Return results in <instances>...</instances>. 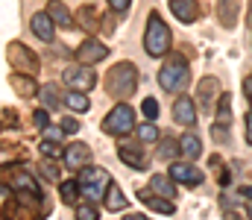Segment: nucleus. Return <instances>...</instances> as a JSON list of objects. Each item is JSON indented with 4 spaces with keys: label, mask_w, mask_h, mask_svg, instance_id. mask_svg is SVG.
Instances as JSON below:
<instances>
[{
    "label": "nucleus",
    "mask_w": 252,
    "mask_h": 220,
    "mask_svg": "<svg viewBox=\"0 0 252 220\" xmlns=\"http://www.w3.org/2000/svg\"><path fill=\"white\" fill-rule=\"evenodd\" d=\"M129 6H132V0H109L112 12H129Z\"/></svg>",
    "instance_id": "nucleus-38"
},
{
    "label": "nucleus",
    "mask_w": 252,
    "mask_h": 220,
    "mask_svg": "<svg viewBox=\"0 0 252 220\" xmlns=\"http://www.w3.org/2000/svg\"><path fill=\"white\" fill-rule=\"evenodd\" d=\"M229 121H232V97L223 91V94H220V100H217V124L229 126Z\"/></svg>",
    "instance_id": "nucleus-27"
},
{
    "label": "nucleus",
    "mask_w": 252,
    "mask_h": 220,
    "mask_svg": "<svg viewBox=\"0 0 252 220\" xmlns=\"http://www.w3.org/2000/svg\"><path fill=\"white\" fill-rule=\"evenodd\" d=\"M138 197H141L153 212H158V215H176V206H173L167 197H158V194H150V191H141Z\"/></svg>",
    "instance_id": "nucleus-19"
},
{
    "label": "nucleus",
    "mask_w": 252,
    "mask_h": 220,
    "mask_svg": "<svg viewBox=\"0 0 252 220\" xmlns=\"http://www.w3.org/2000/svg\"><path fill=\"white\" fill-rule=\"evenodd\" d=\"M76 24H79V27H85L88 32H94L97 27H103V18H100L91 6H82V9L76 12Z\"/></svg>",
    "instance_id": "nucleus-21"
},
{
    "label": "nucleus",
    "mask_w": 252,
    "mask_h": 220,
    "mask_svg": "<svg viewBox=\"0 0 252 220\" xmlns=\"http://www.w3.org/2000/svg\"><path fill=\"white\" fill-rule=\"evenodd\" d=\"M73 56H76V62L79 65H97V62H103L106 56H109V47L103 44V41H97V38H85L76 50H73Z\"/></svg>",
    "instance_id": "nucleus-8"
},
{
    "label": "nucleus",
    "mask_w": 252,
    "mask_h": 220,
    "mask_svg": "<svg viewBox=\"0 0 252 220\" xmlns=\"http://www.w3.org/2000/svg\"><path fill=\"white\" fill-rule=\"evenodd\" d=\"M64 85L70 91H91L97 85V73L91 71L88 65H73L64 71Z\"/></svg>",
    "instance_id": "nucleus-7"
},
{
    "label": "nucleus",
    "mask_w": 252,
    "mask_h": 220,
    "mask_svg": "<svg viewBox=\"0 0 252 220\" xmlns=\"http://www.w3.org/2000/svg\"><path fill=\"white\" fill-rule=\"evenodd\" d=\"M76 182H79L82 197L88 203H97V200H106V191L112 185V176L103 167H97V164H85V167H79V179Z\"/></svg>",
    "instance_id": "nucleus-3"
},
{
    "label": "nucleus",
    "mask_w": 252,
    "mask_h": 220,
    "mask_svg": "<svg viewBox=\"0 0 252 220\" xmlns=\"http://www.w3.org/2000/svg\"><path fill=\"white\" fill-rule=\"evenodd\" d=\"M47 15L56 21V27H64V30L76 27V18L67 12V6H64L62 0H50V3H47Z\"/></svg>",
    "instance_id": "nucleus-16"
},
{
    "label": "nucleus",
    "mask_w": 252,
    "mask_h": 220,
    "mask_svg": "<svg viewBox=\"0 0 252 220\" xmlns=\"http://www.w3.org/2000/svg\"><path fill=\"white\" fill-rule=\"evenodd\" d=\"M41 173H44V176H47L50 182H62V179H59V167H56L53 161H47V158L41 161Z\"/></svg>",
    "instance_id": "nucleus-33"
},
{
    "label": "nucleus",
    "mask_w": 252,
    "mask_h": 220,
    "mask_svg": "<svg viewBox=\"0 0 252 220\" xmlns=\"http://www.w3.org/2000/svg\"><path fill=\"white\" fill-rule=\"evenodd\" d=\"M44 138H50V141H62V129H44Z\"/></svg>",
    "instance_id": "nucleus-40"
},
{
    "label": "nucleus",
    "mask_w": 252,
    "mask_h": 220,
    "mask_svg": "<svg viewBox=\"0 0 252 220\" xmlns=\"http://www.w3.org/2000/svg\"><path fill=\"white\" fill-rule=\"evenodd\" d=\"M30 30L35 32V38L53 41V35H56V21H53L47 12H35V15L30 18Z\"/></svg>",
    "instance_id": "nucleus-12"
},
{
    "label": "nucleus",
    "mask_w": 252,
    "mask_h": 220,
    "mask_svg": "<svg viewBox=\"0 0 252 220\" xmlns=\"http://www.w3.org/2000/svg\"><path fill=\"white\" fill-rule=\"evenodd\" d=\"M79 182H73V179H62L59 182V197H62V203L67 206H76V200H79Z\"/></svg>",
    "instance_id": "nucleus-24"
},
{
    "label": "nucleus",
    "mask_w": 252,
    "mask_h": 220,
    "mask_svg": "<svg viewBox=\"0 0 252 220\" xmlns=\"http://www.w3.org/2000/svg\"><path fill=\"white\" fill-rule=\"evenodd\" d=\"M179 153H182L185 158H196V156L202 153V141H199L193 132H185V135L179 138Z\"/></svg>",
    "instance_id": "nucleus-23"
},
{
    "label": "nucleus",
    "mask_w": 252,
    "mask_h": 220,
    "mask_svg": "<svg viewBox=\"0 0 252 220\" xmlns=\"http://www.w3.org/2000/svg\"><path fill=\"white\" fill-rule=\"evenodd\" d=\"M9 82H12V88H15L21 97H35V94L41 91V88L35 85V76H30V73H12Z\"/></svg>",
    "instance_id": "nucleus-18"
},
{
    "label": "nucleus",
    "mask_w": 252,
    "mask_h": 220,
    "mask_svg": "<svg viewBox=\"0 0 252 220\" xmlns=\"http://www.w3.org/2000/svg\"><path fill=\"white\" fill-rule=\"evenodd\" d=\"M138 138H141L144 144H153V141H158V126H156V121H147V124H141V126H138Z\"/></svg>",
    "instance_id": "nucleus-29"
},
{
    "label": "nucleus",
    "mask_w": 252,
    "mask_h": 220,
    "mask_svg": "<svg viewBox=\"0 0 252 220\" xmlns=\"http://www.w3.org/2000/svg\"><path fill=\"white\" fill-rule=\"evenodd\" d=\"M124 209H126L124 191H121V185H118V182H112V185H109V191H106V212H124Z\"/></svg>",
    "instance_id": "nucleus-20"
},
{
    "label": "nucleus",
    "mask_w": 252,
    "mask_h": 220,
    "mask_svg": "<svg viewBox=\"0 0 252 220\" xmlns=\"http://www.w3.org/2000/svg\"><path fill=\"white\" fill-rule=\"evenodd\" d=\"M176 150H179V138H176V141H164V144L158 147V156H161V158H173Z\"/></svg>",
    "instance_id": "nucleus-35"
},
{
    "label": "nucleus",
    "mask_w": 252,
    "mask_h": 220,
    "mask_svg": "<svg viewBox=\"0 0 252 220\" xmlns=\"http://www.w3.org/2000/svg\"><path fill=\"white\" fill-rule=\"evenodd\" d=\"M62 132H64V135L79 132V121H76V118H64V121H62Z\"/></svg>",
    "instance_id": "nucleus-36"
},
{
    "label": "nucleus",
    "mask_w": 252,
    "mask_h": 220,
    "mask_svg": "<svg viewBox=\"0 0 252 220\" xmlns=\"http://www.w3.org/2000/svg\"><path fill=\"white\" fill-rule=\"evenodd\" d=\"M9 126H18V115H15V109H3V129H9Z\"/></svg>",
    "instance_id": "nucleus-37"
},
{
    "label": "nucleus",
    "mask_w": 252,
    "mask_h": 220,
    "mask_svg": "<svg viewBox=\"0 0 252 220\" xmlns=\"http://www.w3.org/2000/svg\"><path fill=\"white\" fill-rule=\"evenodd\" d=\"M38 97H41V103H44L47 109H59V88H56V85H41Z\"/></svg>",
    "instance_id": "nucleus-28"
},
{
    "label": "nucleus",
    "mask_w": 252,
    "mask_h": 220,
    "mask_svg": "<svg viewBox=\"0 0 252 220\" xmlns=\"http://www.w3.org/2000/svg\"><path fill=\"white\" fill-rule=\"evenodd\" d=\"M38 150H41L44 158H59V156H64L62 144H59V141H50V138H44V141L38 144Z\"/></svg>",
    "instance_id": "nucleus-30"
},
{
    "label": "nucleus",
    "mask_w": 252,
    "mask_h": 220,
    "mask_svg": "<svg viewBox=\"0 0 252 220\" xmlns=\"http://www.w3.org/2000/svg\"><path fill=\"white\" fill-rule=\"evenodd\" d=\"M167 176L173 182H182V185H199L202 182V170L193 167V164H185V161H173L170 170H167Z\"/></svg>",
    "instance_id": "nucleus-10"
},
{
    "label": "nucleus",
    "mask_w": 252,
    "mask_h": 220,
    "mask_svg": "<svg viewBox=\"0 0 252 220\" xmlns=\"http://www.w3.org/2000/svg\"><path fill=\"white\" fill-rule=\"evenodd\" d=\"M118 156H121V161L129 164L132 170H147V156H144L141 141H121L118 144Z\"/></svg>",
    "instance_id": "nucleus-9"
},
{
    "label": "nucleus",
    "mask_w": 252,
    "mask_h": 220,
    "mask_svg": "<svg viewBox=\"0 0 252 220\" xmlns=\"http://www.w3.org/2000/svg\"><path fill=\"white\" fill-rule=\"evenodd\" d=\"M150 188H153V194H158V197H173L176 194V185H173V179L170 176H161V173H156L153 179H150Z\"/></svg>",
    "instance_id": "nucleus-22"
},
{
    "label": "nucleus",
    "mask_w": 252,
    "mask_h": 220,
    "mask_svg": "<svg viewBox=\"0 0 252 220\" xmlns=\"http://www.w3.org/2000/svg\"><path fill=\"white\" fill-rule=\"evenodd\" d=\"M141 112H144V118H147V121H156V118H158V100L147 97V100L141 103Z\"/></svg>",
    "instance_id": "nucleus-31"
},
{
    "label": "nucleus",
    "mask_w": 252,
    "mask_h": 220,
    "mask_svg": "<svg viewBox=\"0 0 252 220\" xmlns=\"http://www.w3.org/2000/svg\"><path fill=\"white\" fill-rule=\"evenodd\" d=\"M12 182H15V188H21V191H32V194H41V188H38L35 176H30L27 170H18V173L12 176Z\"/></svg>",
    "instance_id": "nucleus-25"
},
{
    "label": "nucleus",
    "mask_w": 252,
    "mask_h": 220,
    "mask_svg": "<svg viewBox=\"0 0 252 220\" xmlns=\"http://www.w3.org/2000/svg\"><path fill=\"white\" fill-rule=\"evenodd\" d=\"M238 15H241V0H217V18L226 30L238 24Z\"/></svg>",
    "instance_id": "nucleus-13"
},
{
    "label": "nucleus",
    "mask_w": 252,
    "mask_h": 220,
    "mask_svg": "<svg viewBox=\"0 0 252 220\" xmlns=\"http://www.w3.org/2000/svg\"><path fill=\"white\" fill-rule=\"evenodd\" d=\"M138 88V68L132 62H118L112 71L106 73V91L115 97V100H124L132 97Z\"/></svg>",
    "instance_id": "nucleus-2"
},
{
    "label": "nucleus",
    "mask_w": 252,
    "mask_h": 220,
    "mask_svg": "<svg viewBox=\"0 0 252 220\" xmlns=\"http://www.w3.org/2000/svg\"><path fill=\"white\" fill-rule=\"evenodd\" d=\"M173 118H176V124H182V126H193V124H196V106H193V97L182 94V97L173 100Z\"/></svg>",
    "instance_id": "nucleus-11"
},
{
    "label": "nucleus",
    "mask_w": 252,
    "mask_h": 220,
    "mask_svg": "<svg viewBox=\"0 0 252 220\" xmlns=\"http://www.w3.org/2000/svg\"><path fill=\"white\" fill-rule=\"evenodd\" d=\"M64 164L67 167H82L88 158H91V150H88V144H82V141H73V144L64 147Z\"/></svg>",
    "instance_id": "nucleus-14"
},
{
    "label": "nucleus",
    "mask_w": 252,
    "mask_h": 220,
    "mask_svg": "<svg viewBox=\"0 0 252 220\" xmlns=\"http://www.w3.org/2000/svg\"><path fill=\"white\" fill-rule=\"evenodd\" d=\"M64 103H67L73 112H88V109H91V100L85 97V91H70V94H64Z\"/></svg>",
    "instance_id": "nucleus-26"
},
{
    "label": "nucleus",
    "mask_w": 252,
    "mask_h": 220,
    "mask_svg": "<svg viewBox=\"0 0 252 220\" xmlns=\"http://www.w3.org/2000/svg\"><path fill=\"white\" fill-rule=\"evenodd\" d=\"M144 50H147V56H153V59H161V56L170 53V30H167V24L161 21V15H156V12H150V18H147Z\"/></svg>",
    "instance_id": "nucleus-1"
},
{
    "label": "nucleus",
    "mask_w": 252,
    "mask_h": 220,
    "mask_svg": "<svg viewBox=\"0 0 252 220\" xmlns=\"http://www.w3.org/2000/svg\"><path fill=\"white\" fill-rule=\"evenodd\" d=\"M188 82H190V68H188V62H185V56L167 53V62H164V68L158 71V85H161L164 91L176 94V91L188 88Z\"/></svg>",
    "instance_id": "nucleus-4"
},
{
    "label": "nucleus",
    "mask_w": 252,
    "mask_h": 220,
    "mask_svg": "<svg viewBox=\"0 0 252 220\" xmlns=\"http://www.w3.org/2000/svg\"><path fill=\"white\" fill-rule=\"evenodd\" d=\"M170 12L182 21V24H193L199 18V3L196 0H170Z\"/></svg>",
    "instance_id": "nucleus-15"
},
{
    "label": "nucleus",
    "mask_w": 252,
    "mask_h": 220,
    "mask_svg": "<svg viewBox=\"0 0 252 220\" xmlns=\"http://www.w3.org/2000/svg\"><path fill=\"white\" fill-rule=\"evenodd\" d=\"M76 220H100V212H97L91 203H85V206L76 209Z\"/></svg>",
    "instance_id": "nucleus-32"
},
{
    "label": "nucleus",
    "mask_w": 252,
    "mask_h": 220,
    "mask_svg": "<svg viewBox=\"0 0 252 220\" xmlns=\"http://www.w3.org/2000/svg\"><path fill=\"white\" fill-rule=\"evenodd\" d=\"M211 135H214V138H223V141L229 138V132H226V126H223V129H220V126H214V129H211Z\"/></svg>",
    "instance_id": "nucleus-42"
},
{
    "label": "nucleus",
    "mask_w": 252,
    "mask_h": 220,
    "mask_svg": "<svg viewBox=\"0 0 252 220\" xmlns=\"http://www.w3.org/2000/svg\"><path fill=\"white\" fill-rule=\"evenodd\" d=\"M247 215H250V220H252V200H247Z\"/></svg>",
    "instance_id": "nucleus-45"
},
{
    "label": "nucleus",
    "mask_w": 252,
    "mask_h": 220,
    "mask_svg": "<svg viewBox=\"0 0 252 220\" xmlns=\"http://www.w3.org/2000/svg\"><path fill=\"white\" fill-rule=\"evenodd\" d=\"M244 135H247V144L252 147V109H250V115H247V124H244Z\"/></svg>",
    "instance_id": "nucleus-39"
},
{
    "label": "nucleus",
    "mask_w": 252,
    "mask_h": 220,
    "mask_svg": "<svg viewBox=\"0 0 252 220\" xmlns=\"http://www.w3.org/2000/svg\"><path fill=\"white\" fill-rule=\"evenodd\" d=\"M244 97H247V100H252V76H247V79H244Z\"/></svg>",
    "instance_id": "nucleus-41"
},
{
    "label": "nucleus",
    "mask_w": 252,
    "mask_h": 220,
    "mask_svg": "<svg viewBox=\"0 0 252 220\" xmlns=\"http://www.w3.org/2000/svg\"><path fill=\"white\" fill-rule=\"evenodd\" d=\"M250 106H252V100H250Z\"/></svg>",
    "instance_id": "nucleus-46"
},
{
    "label": "nucleus",
    "mask_w": 252,
    "mask_h": 220,
    "mask_svg": "<svg viewBox=\"0 0 252 220\" xmlns=\"http://www.w3.org/2000/svg\"><path fill=\"white\" fill-rule=\"evenodd\" d=\"M196 94H199V103H202V106H211V103H214V97H220V94H223V85H220L214 76H205V79H199Z\"/></svg>",
    "instance_id": "nucleus-17"
},
{
    "label": "nucleus",
    "mask_w": 252,
    "mask_h": 220,
    "mask_svg": "<svg viewBox=\"0 0 252 220\" xmlns=\"http://www.w3.org/2000/svg\"><path fill=\"white\" fill-rule=\"evenodd\" d=\"M124 220H147L144 215H138V212H129V215H124Z\"/></svg>",
    "instance_id": "nucleus-43"
},
{
    "label": "nucleus",
    "mask_w": 252,
    "mask_h": 220,
    "mask_svg": "<svg viewBox=\"0 0 252 220\" xmlns=\"http://www.w3.org/2000/svg\"><path fill=\"white\" fill-rule=\"evenodd\" d=\"M6 59L12 65L15 73H30V76H38L41 71V59L32 47H27L24 41H9L6 44Z\"/></svg>",
    "instance_id": "nucleus-5"
},
{
    "label": "nucleus",
    "mask_w": 252,
    "mask_h": 220,
    "mask_svg": "<svg viewBox=\"0 0 252 220\" xmlns=\"http://www.w3.org/2000/svg\"><path fill=\"white\" fill-rule=\"evenodd\" d=\"M32 124H35V129H47V124H50V115H47V109H35V115H32Z\"/></svg>",
    "instance_id": "nucleus-34"
},
{
    "label": "nucleus",
    "mask_w": 252,
    "mask_h": 220,
    "mask_svg": "<svg viewBox=\"0 0 252 220\" xmlns=\"http://www.w3.org/2000/svg\"><path fill=\"white\" fill-rule=\"evenodd\" d=\"M132 129H135V112H132L129 103H118V106L106 115V121H103V132H109V135H115V138H124Z\"/></svg>",
    "instance_id": "nucleus-6"
},
{
    "label": "nucleus",
    "mask_w": 252,
    "mask_h": 220,
    "mask_svg": "<svg viewBox=\"0 0 252 220\" xmlns=\"http://www.w3.org/2000/svg\"><path fill=\"white\" fill-rule=\"evenodd\" d=\"M247 24L252 27V0H250V6H247Z\"/></svg>",
    "instance_id": "nucleus-44"
}]
</instances>
